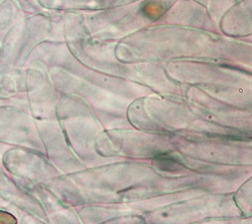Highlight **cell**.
<instances>
[{"mask_svg":"<svg viewBox=\"0 0 252 224\" xmlns=\"http://www.w3.org/2000/svg\"><path fill=\"white\" fill-rule=\"evenodd\" d=\"M0 224H16V220L12 215L0 211Z\"/></svg>","mask_w":252,"mask_h":224,"instance_id":"obj_1","label":"cell"}]
</instances>
